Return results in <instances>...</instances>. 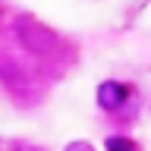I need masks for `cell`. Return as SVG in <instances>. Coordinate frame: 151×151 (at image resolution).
<instances>
[{
	"mask_svg": "<svg viewBox=\"0 0 151 151\" xmlns=\"http://www.w3.org/2000/svg\"><path fill=\"white\" fill-rule=\"evenodd\" d=\"M13 32H16V38L22 41V47L32 50V54H38V57H47V54L57 50V35L47 25H41V22H35V19H28V16L16 19Z\"/></svg>",
	"mask_w": 151,
	"mask_h": 151,
	"instance_id": "6da1fadb",
	"label": "cell"
},
{
	"mask_svg": "<svg viewBox=\"0 0 151 151\" xmlns=\"http://www.w3.org/2000/svg\"><path fill=\"white\" fill-rule=\"evenodd\" d=\"M126 98H129V88L123 82H116V79H107V82L98 85V91H94V101H98V107L107 113L120 110L123 104H126Z\"/></svg>",
	"mask_w": 151,
	"mask_h": 151,
	"instance_id": "7a4b0ae2",
	"label": "cell"
},
{
	"mask_svg": "<svg viewBox=\"0 0 151 151\" xmlns=\"http://www.w3.org/2000/svg\"><path fill=\"white\" fill-rule=\"evenodd\" d=\"M104 148L107 151H139V145H135L129 135H110V139L104 142Z\"/></svg>",
	"mask_w": 151,
	"mask_h": 151,
	"instance_id": "3957f363",
	"label": "cell"
},
{
	"mask_svg": "<svg viewBox=\"0 0 151 151\" xmlns=\"http://www.w3.org/2000/svg\"><path fill=\"white\" fill-rule=\"evenodd\" d=\"M66 151H94V148L88 145V142H69V145H66Z\"/></svg>",
	"mask_w": 151,
	"mask_h": 151,
	"instance_id": "277c9868",
	"label": "cell"
}]
</instances>
